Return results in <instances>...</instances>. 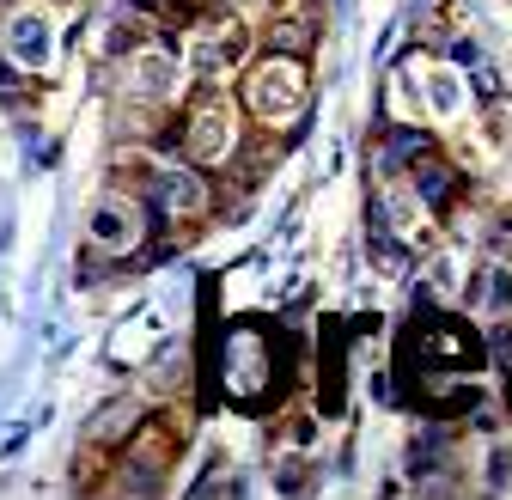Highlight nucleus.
<instances>
[{"label": "nucleus", "instance_id": "nucleus-9", "mask_svg": "<svg viewBox=\"0 0 512 500\" xmlns=\"http://www.w3.org/2000/svg\"><path fill=\"white\" fill-rule=\"evenodd\" d=\"M476 305L488 311V318H512V269H482Z\"/></svg>", "mask_w": 512, "mask_h": 500}, {"label": "nucleus", "instance_id": "nucleus-7", "mask_svg": "<svg viewBox=\"0 0 512 500\" xmlns=\"http://www.w3.org/2000/svg\"><path fill=\"white\" fill-rule=\"evenodd\" d=\"M384 220H391V232L397 238H427V202L421 196H409V190H384Z\"/></svg>", "mask_w": 512, "mask_h": 500}, {"label": "nucleus", "instance_id": "nucleus-1", "mask_svg": "<svg viewBox=\"0 0 512 500\" xmlns=\"http://www.w3.org/2000/svg\"><path fill=\"white\" fill-rule=\"evenodd\" d=\"M299 104H305V68H299V61H269V68H256L250 110L263 122H287Z\"/></svg>", "mask_w": 512, "mask_h": 500}, {"label": "nucleus", "instance_id": "nucleus-5", "mask_svg": "<svg viewBox=\"0 0 512 500\" xmlns=\"http://www.w3.org/2000/svg\"><path fill=\"white\" fill-rule=\"evenodd\" d=\"M226 385L232 391H256V385H263V348H256L250 330H238L226 342Z\"/></svg>", "mask_w": 512, "mask_h": 500}, {"label": "nucleus", "instance_id": "nucleus-4", "mask_svg": "<svg viewBox=\"0 0 512 500\" xmlns=\"http://www.w3.org/2000/svg\"><path fill=\"white\" fill-rule=\"evenodd\" d=\"M421 80V104L433 122H458L470 110V92H464V74L458 68H409Z\"/></svg>", "mask_w": 512, "mask_h": 500}, {"label": "nucleus", "instance_id": "nucleus-2", "mask_svg": "<svg viewBox=\"0 0 512 500\" xmlns=\"http://www.w3.org/2000/svg\"><path fill=\"white\" fill-rule=\"evenodd\" d=\"M86 232L98 250H135L141 244V208L122 202V196H98L92 214H86Z\"/></svg>", "mask_w": 512, "mask_h": 500}, {"label": "nucleus", "instance_id": "nucleus-3", "mask_svg": "<svg viewBox=\"0 0 512 500\" xmlns=\"http://www.w3.org/2000/svg\"><path fill=\"white\" fill-rule=\"evenodd\" d=\"M7 55H13V68L43 74L49 61H55V25H49L43 13H19V19L7 25Z\"/></svg>", "mask_w": 512, "mask_h": 500}, {"label": "nucleus", "instance_id": "nucleus-11", "mask_svg": "<svg viewBox=\"0 0 512 500\" xmlns=\"http://www.w3.org/2000/svg\"><path fill=\"white\" fill-rule=\"evenodd\" d=\"M427 281H433V287H439L445 299H452V293L464 287V257H458V250H445V257L433 263V275H427Z\"/></svg>", "mask_w": 512, "mask_h": 500}, {"label": "nucleus", "instance_id": "nucleus-10", "mask_svg": "<svg viewBox=\"0 0 512 500\" xmlns=\"http://www.w3.org/2000/svg\"><path fill=\"white\" fill-rule=\"evenodd\" d=\"M159 196H165L171 214H189V208H202V183L189 177V171H165L159 177Z\"/></svg>", "mask_w": 512, "mask_h": 500}, {"label": "nucleus", "instance_id": "nucleus-6", "mask_svg": "<svg viewBox=\"0 0 512 500\" xmlns=\"http://www.w3.org/2000/svg\"><path fill=\"white\" fill-rule=\"evenodd\" d=\"M189 153H196V159H226L232 153V116L226 110H202L196 116V129H189Z\"/></svg>", "mask_w": 512, "mask_h": 500}, {"label": "nucleus", "instance_id": "nucleus-8", "mask_svg": "<svg viewBox=\"0 0 512 500\" xmlns=\"http://www.w3.org/2000/svg\"><path fill=\"white\" fill-rule=\"evenodd\" d=\"M135 92H141V98H171V92H177V61L159 55V49L135 55Z\"/></svg>", "mask_w": 512, "mask_h": 500}]
</instances>
